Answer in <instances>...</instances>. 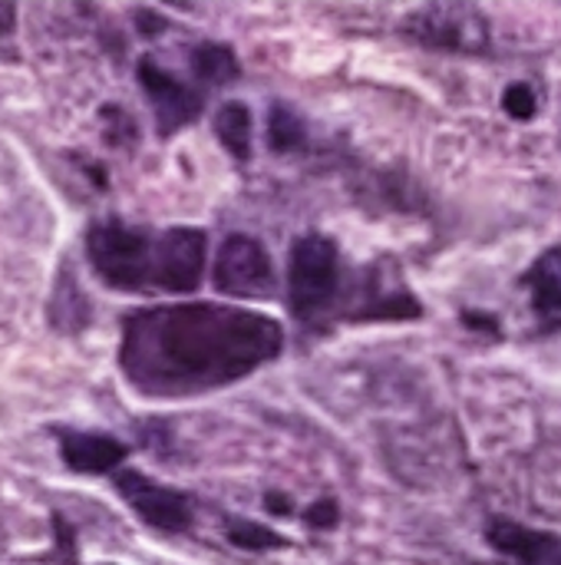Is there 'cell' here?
Listing matches in <instances>:
<instances>
[{"label":"cell","instance_id":"6da1fadb","mask_svg":"<svg viewBox=\"0 0 561 565\" xmlns=\"http://www.w3.org/2000/svg\"><path fill=\"white\" fill-rule=\"evenodd\" d=\"M284 331L274 318L212 305H159L122 324L119 367L145 397H192L218 391L274 361Z\"/></svg>","mask_w":561,"mask_h":565},{"label":"cell","instance_id":"7a4b0ae2","mask_svg":"<svg viewBox=\"0 0 561 565\" xmlns=\"http://www.w3.org/2000/svg\"><path fill=\"white\" fill-rule=\"evenodd\" d=\"M86 255L96 275L122 291H145L159 281V235L122 222H99L86 235Z\"/></svg>","mask_w":561,"mask_h":565},{"label":"cell","instance_id":"3957f363","mask_svg":"<svg viewBox=\"0 0 561 565\" xmlns=\"http://www.w3.org/2000/svg\"><path fill=\"white\" fill-rule=\"evenodd\" d=\"M341 288V252L327 235H301L288 258V305L308 324L334 301Z\"/></svg>","mask_w":561,"mask_h":565},{"label":"cell","instance_id":"277c9868","mask_svg":"<svg viewBox=\"0 0 561 565\" xmlns=\"http://www.w3.org/2000/svg\"><path fill=\"white\" fill-rule=\"evenodd\" d=\"M403 33L430 50L446 53H486L493 43L489 20L470 3H430L403 20Z\"/></svg>","mask_w":561,"mask_h":565},{"label":"cell","instance_id":"5b68a950","mask_svg":"<svg viewBox=\"0 0 561 565\" xmlns=\"http://www.w3.org/2000/svg\"><path fill=\"white\" fill-rule=\"evenodd\" d=\"M215 288L228 298H258L274 285L271 255L251 235H228L215 258Z\"/></svg>","mask_w":561,"mask_h":565},{"label":"cell","instance_id":"8992f818","mask_svg":"<svg viewBox=\"0 0 561 565\" xmlns=\"http://www.w3.org/2000/svg\"><path fill=\"white\" fill-rule=\"evenodd\" d=\"M116 490L122 493V500L132 507V513L162 530V533H182L192 526V503L185 493L179 490H169V487H159L152 480H145L142 473L136 470H119L116 473Z\"/></svg>","mask_w":561,"mask_h":565},{"label":"cell","instance_id":"52a82bcc","mask_svg":"<svg viewBox=\"0 0 561 565\" xmlns=\"http://www.w3.org/2000/svg\"><path fill=\"white\" fill-rule=\"evenodd\" d=\"M139 83L155 109V126L162 136H172L175 129L188 126L202 113V93L188 83L175 79L169 70H162L155 60H139Z\"/></svg>","mask_w":561,"mask_h":565},{"label":"cell","instance_id":"ba28073f","mask_svg":"<svg viewBox=\"0 0 561 565\" xmlns=\"http://www.w3.org/2000/svg\"><path fill=\"white\" fill-rule=\"evenodd\" d=\"M205 232L198 228H169L159 235V291L188 295L202 281L205 268Z\"/></svg>","mask_w":561,"mask_h":565},{"label":"cell","instance_id":"9c48e42d","mask_svg":"<svg viewBox=\"0 0 561 565\" xmlns=\"http://www.w3.org/2000/svg\"><path fill=\"white\" fill-rule=\"evenodd\" d=\"M522 285L529 288L532 311L546 334L561 331V245L542 252L536 265L526 271Z\"/></svg>","mask_w":561,"mask_h":565},{"label":"cell","instance_id":"30bf717a","mask_svg":"<svg viewBox=\"0 0 561 565\" xmlns=\"http://www.w3.org/2000/svg\"><path fill=\"white\" fill-rule=\"evenodd\" d=\"M63 463L76 473H112L126 460V447L106 434H60Z\"/></svg>","mask_w":561,"mask_h":565},{"label":"cell","instance_id":"8fae6325","mask_svg":"<svg viewBox=\"0 0 561 565\" xmlns=\"http://www.w3.org/2000/svg\"><path fill=\"white\" fill-rule=\"evenodd\" d=\"M486 540L493 543V550H499L503 556L522 565H542L549 559V553L559 546L552 536L536 533V530L513 523V520H493L486 530Z\"/></svg>","mask_w":561,"mask_h":565},{"label":"cell","instance_id":"7c38bea8","mask_svg":"<svg viewBox=\"0 0 561 565\" xmlns=\"http://www.w3.org/2000/svg\"><path fill=\"white\" fill-rule=\"evenodd\" d=\"M188 66H192V76L208 83V86H225V83H235L241 66H238V56L231 53V46H222V43H202L192 50L188 56Z\"/></svg>","mask_w":561,"mask_h":565},{"label":"cell","instance_id":"4fadbf2b","mask_svg":"<svg viewBox=\"0 0 561 565\" xmlns=\"http://www.w3.org/2000/svg\"><path fill=\"white\" fill-rule=\"evenodd\" d=\"M215 136L238 162H248L251 159V113H248V106L245 103H225L215 113Z\"/></svg>","mask_w":561,"mask_h":565},{"label":"cell","instance_id":"5bb4252c","mask_svg":"<svg viewBox=\"0 0 561 565\" xmlns=\"http://www.w3.org/2000/svg\"><path fill=\"white\" fill-rule=\"evenodd\" d=\"M304 142V122L284 103H274L268 113V146L271 152H291Z\"/></svg>","mask_w":561,"mask_h":565},{"label":"cell","instance_id":"9a60e30c","mask_svg":"<svg viewBox=\"0 0 561 565\" xmlns=\"http://www.w3.org/2000/svg\"><path fill=\"white\" fill-rule=\"evenodd\" d=\"M228 540L238 550H248V553H265V550H281L284 546V540L274 530L258 526V523H245V520H238V523L228 526Z\"/></svg>","mask_w":561,"mask_h":565},{"label":"cell","instance_id":"2e32d148","mask_svg":"<svg viewBox=\"0 0 561 565\" xmlns=\"http://www.w3.org/2000/svg\"><path fill=\"white\" fill-rule=\"evenodd\" d=\"M503 106H506V113H509L513 119H532L539 103H536V93H532L529 83H513V86H506V93H503Z\"/></svg>","mask_w":561,"mask_h":565},{"label":"cell","instance_id":"e0dca14e","mask_svg":"<svg viewBox=\"0 0 561 565\" xmlns=\"http://www.w3.org/2000/svg\"><path fill=\"white\" fill-rule=\"evenodd\" d=\"M337 503L334 500H317L311 510H308V523L314 526V530H334V523H337Z\"/></svg>","mask_w":561,"mask_h":565},{"label":"cell","instance_id":"ac0fdd59","mask_svg":"<svg viewBox=\"0 0 561 565\" xmlns=\"http://www.w3.org/2000/svg\"><path fill=\"white\" fill-rule=\"evenodd\" d=\"M13 20H17V7H13V3H7V0H0V36H3V33H10Z\"/></svg>","mask_w":561,"mask_h":565},{"label":"cell","instance_id":"d6986e66","mask_svg":"<svg viewBox=\"0 0 561 565\" xmlns=\"http://www.w3.org/2000/svg\"><path fill=\"white\" fill-rule=\"evenodd\" d=\"M463 321L470 324V328H483V331H499V324L489 318V315H463Z\"/></svg>","mask_w":561,"mask_h":565},{"label":"cell","instance_id":"ffe728a7","mask_svg":"<svg viewBox=\"0 0 561 565\" xmlns=\"http://www.w3.org/2000/svg\"><path fill=\"white\" fill-rule=\"evenodd\" d=\"M268 510H271V513H281V516L291 513L288 500H284V497H274V493H268Z\"/></svg>","mask_w":561,"mask_h":565},{"label":"cell","instance_id":"44dd1931","mask_svg":"<svg viewBox=\"0 0 561 565\" xmlns=\"http://www.w3.org/2000/svg\"><path fill=\"white\" fill-rule=\"evenodd\" d=\"M542 565H561V550H559V546H555V550L549 553V559H546Z\"/></svg>","mask_w":561,"mask_h":565}]
</instances>
